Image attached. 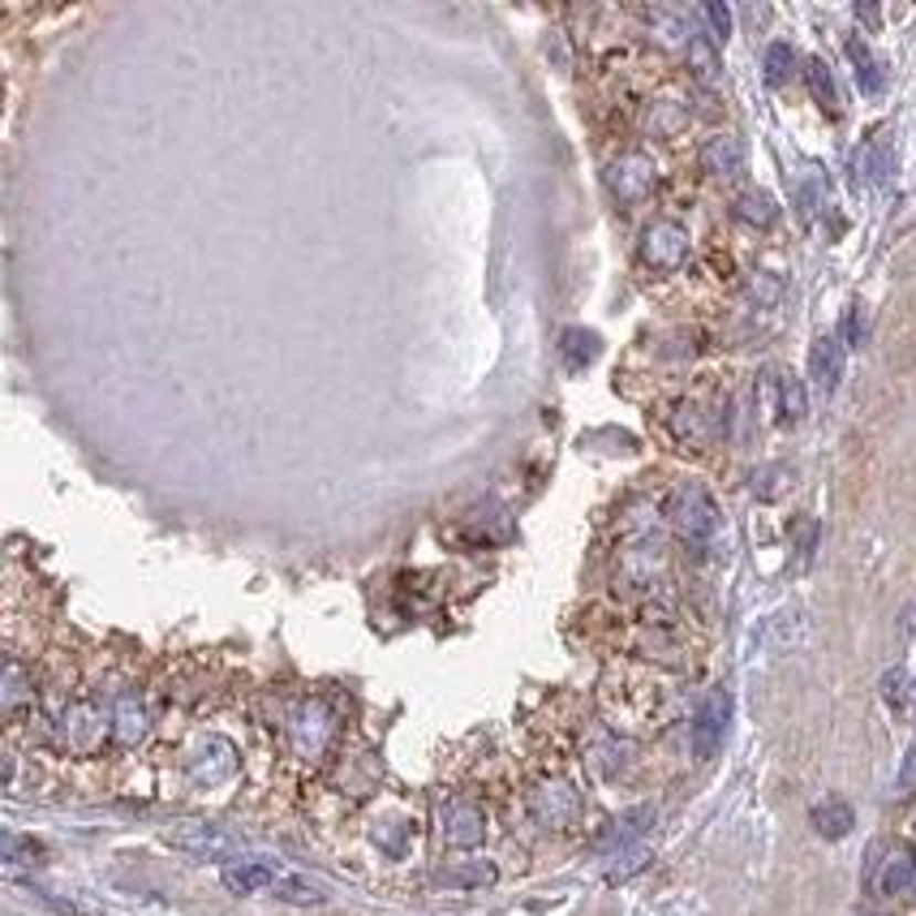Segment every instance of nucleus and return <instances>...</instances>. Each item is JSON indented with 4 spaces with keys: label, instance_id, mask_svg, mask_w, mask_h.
<instances>
[{
    "label": "nucleus",
    "instance_id": "1",
    "mask_svg": "<svg viewBox=\"0 0 916 916\" xmlns=\"http://www.w3.org/2000/svg\"><path fill=\"white\" fill-rule=\"evenodd\" d=\"M667 517H672V525L680 529V538H688L693 547H706V543L718 534L715 499H710L706 486H693V482L680 486L676 495L667 499Z\"/></svg>",
    "mask_w": 916,
    "mask_h": 916
},
{
    "label": "nucleus",
    "instance_id": "2",
    "mask_svg": "<svg viewBox=\"0 0 916 916\" xmlns=\"http://www.w3.org/2000/svg\"><path fill=\"white\" fill-rule=\"evenodd\" d=\"M164 843L186 856H199V861H224V856L241 852V839L229 835L224 826H211V822H177L164 831Z\"/></svg>",
    "mask_w": 916,
    "mask_h": 916
},
{
    "label": "nucleus",
    "instance_id": "3",
    "mask_svg": "<svg viewBox=\"0 0 916 916\" xmlns=\"http://www.w3.org/2000/svg\"><path fill=\"white\" fill-rule=\"evenodd\" d=\"M641 259L654 272H676V267H684V259H688V233L680 229L676 220H654L641 233Z\"/></svg>",
    "mask_w": 916,
    "mask_h": 916
},
{
    "label": "nucleus",
    "instance_id": "4",
    "mask_svg": "<svg viewBox=\"0 0 916 916\" xmlns=\"http://www.w3.org/2000/svg\"><path fill=\"white\" fill-rule=\"evenodd\" d=\"M727 723H731V697H727L723 688H715V693L702 702L697 718H693V754L702 757V761H710V757L718 754V745H723V736H727Z\"/></svg>",
    "mask_w": 916,
    "mask_h": 916
},
{
    "label": "nucleus",
    "instance_id": "5",
    "mask_svg": "<svg viewBox=\"0 0 916 916\" xmlns=\"http://www.w3.org/2000/svg\"><path fill=\"white\" fill-rule=\"evenodd\" d=\"M607 181H611V194L620 202H641L654 190V164L645 160L641 151H629V156H620L611 164Z\"/></svg>",
    "mask_w": 916,
    "mask_h": 916
},
{
    "label": "nucleus",
    "instance_id": "6",
    "mask_svg": "<svg viewBox=\"0 0 916 916\" xmlns=\"http://www.w3.org/2000/svg\"><path fill=\"white\" fill-rule=\"evenodd\" d=\"M233 766H238L233 745H229V740H220V736H207V740H199V745H194V754H190V775H194L199 783H220V779H229V775H233Z\"/></svg>",
    "mask_w": 916,
    "mask_h": 916
},
{
    "label": "nucleus",
    "instance_id": "7",
    "mask_svg": "<svg viewBox=\"0 0 916 916\" xmlns=\"http://www.w3.org/2000/svg\"><path fill=\"white\" fill-rule=\"evenodd\" d=\"M331 740V715L323 710L319 702H310V706H302L297 715H293V745L302 749V754H323V745Z\"/></svg>",
    "mask_w": 916,
    "mask_h": 916
},
{
    "label": "nucleus",
    "instance_id": "8",
    "mask_svg": "<svg viewBox=\"0 0 916 916\" xmlns=\"http://www.w3.org/2000/svg\"><path fill=\"white\" fill-rule=\"evenodd\" d=\"M482 831H486V822H482L478 804H448L443 809V839L452 847H478Z\"/></svg>",
    "mask_w": 916,
    "mask_h": 916
},
{
    "label": "nucleus",
    "instance_id": "9",
    "mask_svg": "<svg viewBox=\"0 0 916 916\" xmlns=\"http://www.w3.org/2000/svg\"><path fill=\"white\" fill-rule=\"evenodd\" d=\"M809 375L822 392H835L839 379H843V345L835 336H818L813 349H809Z\"/></svg>",
    "mask_w": 916,
    "mask_h": 916
},
{
    "label": "nucleus",
    "instance_id": "10",
    "mask_svg": "<svg viewBox=\"0 0 916 916\" xmlns=\"http://www.w3.org/2000/svg\"><path fill=\"white\" fill-rule=\"evenodd\" d=\"M280 877L284 874H280L276 865H267V861H241V865H229L224 870V886L233 895H254V891H272Z\"/></svg>",
    "mask_w": 916,
    "mask_h": 916
},
{
    "label": "nucleus",
    "instance_id": "11",
    "mask_svg": "<svg viewBox=\"0 0 916 916\" xmlns=\"http://www.w3.org/2000/svg\"><path fill=\"white\" fill-rule=\"evenodd\" d=\"M702 168L715 172V177H736V172L745 168V147H740V138L715 134V138L702 147Z\"/></svg>",
    "mask_w": 916,
    "mask_h": 916
},
{
    "label": "nucleus",
    "instance_id": "12",
    "mask_svg": "<svg viewBox=\"0 0 916 916\" xmlns=\"http://www.w3.org/2000/svg\"><path fill=\"white\" fill-rule=\"evenodd\" d=\"M916 882V856L908 847H895L886 861H882V874H877V895H899Z\"/></svg>",
    "mask_w": 916,
    "mask_h": 916
},
{
    "label": "nucleus",
    "instance_id": "13",
    "mask_svg": "<svg viewBox=\"0 0 916 916\" xmlns=\"http://www.w3.org/2000/svg\"><path fill=\"white\" fill-rule=\"evenodd\" d=\"M852 826H856V813H852L847 800H822L813 809V831L822 839H843Z\"/></svg>",
    "mask_w": 916,
    "mask_h": 916
},
{
    "label": "nucleus",
    "instance_id": "14",
    "mask_svg": "<svg viewBox=\"0 0 916 916\" xmlns=\"http://www.w3.org/2000/svg\"><path fill=\"white\" fill-rule=\"evenodd\" d=\"M99 736H104V723H99L95 710L78 706V710L65 715V745H70V749H95Z\"/></svg>",
    "mask_w": 916,
    "mask_h": 916
},
{
    "label": "nucleus",
    "instance_id": "15",
    "mask_svg": "<svg viewBox=\"0 0 916 916\" xmlns=\"http://www.w3.org/2000/svg\"><path fill=\"white\" fill-rule=\"evenodd\" d=\"M654 822V809L645 804V809H633V813H624L620 822H615V831L607 835V847L611 852H624V847H638V839L645 835V826Z\"/></svg>",
    "mask_w": 916,
    "mask_h": 916
},
{
    "label": "nucleus",
    "instance_id": "16",
    "mask_svg": "<svg viewBox=\"0 0 916 916\" xmlns=\"http://www.w3.org/2000/svg\"><path fill=\"white\" fill-rule=\"evenodd\" d=\"M736 215H740V220H749V224H757V229H766V224H775L779 207H775L770 194L749 190V194H740V199H736Z\"/></svg>",
    "mask_w": 916,
    "mask_h": 916
},
{
    "label": "nucleus",
    "instance_id": "17",
    "mask_svg": "<svg viewBox=\"0 0 916 916\" xmlns=\"http://www.w3.org/2000/svg\"><path fill=\"white\" fill-rule=\"evenodd\" d=\"M847 56L856 61V82H861V91L865 95H877L882 91V70H877V61L870 56V48L861 40H847Z\"/></svg>",
    "mask_w": 916,
    "mask_h": 916
},
{
    "label": "nucleus",
    "instance_id": "18",
    "mask_svg": "<svg viewBox=\"0 0 916 916\" xmlns=\"http://www.w3.org/2000/svg\"><path fill=\"white\" fill-rule=\"evenodd\" d=\"M804 78H809V91L818 95V104L835 113V108H839V91H835V78H831V70H826V61H809V65H804Z\"/></svg>",
    "mask_w": 916,
    "mask_h": 916
},
{
    "label": "nucleus",
    "instance_id": "19",
    "mask_svg": "<svg viewBox=\"0 0 916 916\" xmlns=\"http://www.w3.org/2000/svg\"><path fill=\"white\" fill-rule=\"evenodd\" d=\"M272 895H276V899H288V904H323V899H327L319 886H310L306 877H293V874L280 877L276 886H272Z\"/></svg>",
    "mask_w": 916,
    "mask_h": 916
},
{
    "label": "nucleus",
    "instance_id": "20",
    "mask_svg": "<svg viewBox=\"0 0 916 916\" xmlns=\"http://www.w3.org/2000/svg\"><path fill=\"white\" fill-rule=\"evenodd\" d=\"M143 731H147V715H143V706H138L134 697H125V702L117 706V740L120 745H134Z\"/></svg>",
    "mask_w": 916,
    "mask_h": 916
},
{
    "label": "nucleus",
    "instance_id": "21",
    "mask_svg": "<svg viewBox=\"0 0 916 916\" xmlns=\"http://www.w3.org/2000/svg\"><path fill=\"white\" fill-rule=\"evenodd\" d=\"M882 697H886L895 710H908V702H913V680H908L904 667H891V672L882 676Z\"/></svg>",
    "mask_w": 916,
    "mask_h": 916
},
{
    "label": "nucleus",
    "instance_id": "22",
    "mask_svg": "<svg viewBox=\"0 0 916 916\" xmlns=\"http://www.w3.org/2000/svg\"><path fill=\"white\" fill-rule=\"evenodd\" d=\"M792 65H797V52L788 43H770L766 48V82H788L792 78Z\"/></svg>",
    "mask_w": 916,
    "mask_h": 916
},
{
    "label": "nucleus",
    "instance_id": "23",
    "mask_svg": "<svg viewBox=\"0 0 916 916\" xmlns=\"http://www.w3.org/2000/svg\"><path fill=\"white\" fill-rule=\"evenodd\" d=\"M856 164H861V168H865L874 181H886V172H891V151H886V143H882V138H874V143H870V147L856 156Z\"/></svg>",
    "mask_w": 916,
    "mask_h": 916
},
{
    "label": "nucleus",
    "instance_id": "24",
    "mask_svg": "<svg viewBox=\"0 0 916 916\" xmlns=\"http://www.w3.org/2000/svg\"><path fill=\"white\" fill-rule=\"evenodd\" d=\"M676 435L688 439V443H702L706 439V413L697 404H684L676 413Z\"/></svg>",
    "mask_w": 916,
    "mask_h": 916
},
{
    "label": "nucleus",
    "instance_id": "25",
    "mask_svg": "<svg viewBox=\"0 0 916 916\" xmlns=\"http://www.w3.org/2000/svg\"><path fill=\"white\" fill-rule=\"evenodd\" d=\"M688 61H693V70H697L702 78H715L718 74L715 48H710V40H702V35H693V40H688Z\"/></svg>",
    "mask_w": 916,
    "mask_h": 916
},
{
    "label": "nucleus",
    "instance_id": "26",
    "mask_svg": "<svg viewBox=\"0 0 916 916\" xmlns=\"http://www.w3.org/2000/svg\"><path fill=\"white\" fill-rule=\"evenodd\" d=\"M564 354H568L572 366H586V361L598 354V340L590 336V331H568V336H564Z\"/></svg>",
    "mask_w": 916,
    "mask_h": 916
},
{
    "label": "nucleus",
    "instance_id": "27",
    "mask_svg": "<svg viewBox=\"0 0 916 916\" xmlns=\"http://www.w3.org/2000/svg\"><path fill=\"white\" fill-rule=\"evenodd\" d=\"M779 392H783V418H788V422H800V418H804V388H800V379L783 375V379H779Z\"/></svg>",
    "mask_w": 916,
    "mask_h": 916
},
{
    "label": "nucleus",
    "instance_id": "28",
    "mask_svg": "<svg viewBox=\"0 0 916 916\" xmlns=\"http://www.w3.org/2000/svg\"><path fill=\"white\" fill-rule=\"evenodd\" d=\"M27 697V680H22V667L18 663H9V672H4V710H18V702Z\"/></svg>",
    "mask_w": 916,
    "mask_h": 916
},
{
    "label": "nucleus",
    "instance_id": "29",
    "mask_svg": "<svg viewBox=\"0 0 916 916\" xmlns=\"http://www.w3.org/2000/svg\"><path fill=\"white\" fill-rule=\"evenodd\" d=\"M702 18L710 22V31H715V40H718V43L731 35V13H727V4H718V0H710V4L702 9Z\"/></svg>",
    "mask_w": 916,
    "mask_h": 916
},
{
    "label": "nucleus",
    "instance_id": "30",
    "mask_svg": "<svg viewBox=\"0 0 916 916\" xmlns=\"http://www.w3.org/2000/svg\"><path fill=\"white\" fill-rule=\"evenodd\" d=\"M684 113L680 108H672V104H659V113H654V129L659 134H676V129H684Z\"/></svg>",
    "mask_w": 916,
    "mask_h": 916
},
{
    "label": "nucleus",
    "instance_id": "31",
    "mask_svg": "<svg viewBox=\"0 0 916 916\" xmlns=\"http://www.w3.org/2000/svg\"><path fill=\"white\" fill-rule=\"evenodd\" d=\"M443 877H452L456 886H478V882H491L495 870H491V865H470V870H452V874H443Z\"/></svg>",
    "mask_w": 916,
    "mask_h": 916
},
{
    "label": "nucleus",
    "instance_id": "32",
    "mask_svg": "<svg viewBox=\"0 0 916 916\" xmlns=\"http://www.w3.org/2000/svg\"><path fill=\"white\" fill-rule=\"evenodd\" d=\"M899 797H908V792H916V740H913V749L904 754V766H899Z\"/></svg>",
    "mask_w": 916,
    "mask_h": 916
},
{
    "label": "nucleus",
    "instance_id": "33",
    "mask_svg": "<svg viewBox=\"0 0 916 916\" xmlns=\"http://www.w3.org/2000/svg\"><path fill=\"white\" fill-rule=\"evenodd\" d=\"M843 336H847L852 345H861V315H856V310H852V315L843 319Z\"/></svg>",
    "mask_w": 916,
    "mask_h": 916
},
{
    "label": "nucleus",
    "instance_id": "34",
    "mask_svg": "<svg viewBox=\"0 0 916 916\" xmlns=\"http://www.w3.org/2000/svg\"><path fill=\"white\" fill-rule=\"evenodd\" d=\"M865 916H877V913H865Z\"/></svg>",
    "mask_w": 916,
    "mask_h": 916
}]
</instances>
